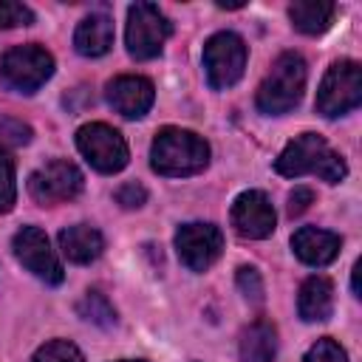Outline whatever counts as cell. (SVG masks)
I'll use <instances>...</instances> for the list:
<instances>
[{
    "label": "cell",
    "instance_id": "cell-1",
    "mask_svg": "<svg viewBox=\"0 0 362 362\" xmlns=\"http://www.w3.org/2000/svg\"><path fill=\"white\" fill-rule=\"evenodd\" d=\"M274 170L286 178L297 175H317L325 184H339L348 175V167L337 150L320 133H300L294 136L274 161Z\"/></svg>",
    "mask_w": 362,
    "mask_h": 362
},
{
    "label": "cell",
    "instance_id": "cell-2",
    "mask_svg": "<svg viewBox=\"0 0 362 362\" xmlns=\"http://www.w3.org/2000/svg\"><path fill=\"white\" fill-rule=\"evenodd\" d=\"M150 164L158 175H195L209 164V144L192 130L161 127L150 147Z\"/></svg>",
    "mask_w": 362,
    "mask_h": 362
},
{
    "label": "cell",
    "instance_id": "cell-3",
    "mask_svg": "<svg viewBox=\"0 0 362 362\" xmlns=\"http://www.w3.org/2000/svg\"><path fill=\"white\" fill-rule=\"evenodd\" d=\"M305 59L297 51H286L280 54L269 74L263 76L260 88H257V110L266 116H283L288 113L305 90Z\"/></svg>",
    "mask_w": 362,
    "mask_h": 362
},
{
    "label": "cell",
    "instance_id": "cell-4",
    "mask_svg": "<svg viewBox=\"0 0 362 362\" xmlns=\"http://www.w3.org/2000/svg\"><path fill=\"white\" fill-rule=\"evenodd\" d=\"M54 74V57L42 45H17L8 48L0 59V82L14 93L40 90Z\"/></svg>",
    "mask_w": 362,
    "mask_h": 362
},
{
    "label": "cell",
    "instance_id": "cell-5",
    "mask_svg": "<svg viewBox=\"0 0 362 362\" xmlns=\"http://www.w3.org/2000/svg\"><path fill=\"white\" fill-rule=\"evenodd\" d=\"M362 102V68L354 59H337L317 90V113L325 119H337L351 113Z\"/></svg>",
    "mask_w": 362,
    "mask_h": 362
},
{
    "label": "cell",
    "instance_id": "cell-6",
    "mask_svg": "<svg viewBox=\"0 0 362 362\" xmlns=\"http://www.w3.org/2000/svg\"><path fill=\"white\" fill-rule=\"evenodd\" d=\"M246 42L235 31H218L204 45V74L212 90L232 88L246 68Z\"/></svg>",
    "mask_w": 362,
    "mask_h": 362
},
{
    "label": "cell",
    "instance_id": "cell-7",
    "mask_svg": "<svg viewBox=\"0 0 362 362\" xmlns=\"http://www.w3.org/2000/svg\"><path fill=\"white\" fill-rule=\"evenodd\" d=\"M170 34H173V23L164 17V11L158 6H153V3H133L127 8L124 42H127L130 57H136V59L158 57Z\"/></svg>",
    "mask_w": 362,
    "mask_h": 362
},
{
    "label": "cell",
    "instance_id": "cell-8",
    "mask_svg": "<svg viewBox=\"0 0 362 362\" xmlns=\"http://www.w3.org/2000/svg\"><path fill=\"white\" fill-rule=\"evenodd\" d=\"M76 147L85 156V161L99 173H119L130 158L124 136L105 122L82 124L76 130Z\"/></svg>",
    "mask_w": 362,
    "mask_h": 362
},
{
    "label": "cell",
    "instance_id": "cell-9",
    "mask_svg": "<svg viewBox=\"0 0 362 362\" xmlns=\"http://www.w3.org/2000/svg\"><path fill=\"white\" fill-rule=\"evenodd\" d=\"M82 184H85V178L76 164H71L65 158H54L28 175V195L40 206H57V204L76 198L82 192Z\"/></svg>",
    "mask_w": 362,
    "mask_h": 362
},
{
    "label": "cell",
    "instance_id": "cell-10",
    "mask_svg": "<svg viewBox=\"0 0 362 362\" xmlns=\"http://www.w3.org/2000/svg\"><path fill=\"white\" fill-rule=\"evenodd\" d=\"M11 249H14V257L40 280L51 283V286H59L65 272H62V263L57 257V252L51 249L48 243V235L37 226H23L14 240H11Z\"/></svg>",
    "mask_w": 362,
    "mask_h": 362
},
{
    "label": "cell",
    "instance_id": "cell-11",
    "mask_svg": "<svg viewBox=\"0 0 362 362\" xmlns=\"http://www.w3.org/2000/svg\"><path fill=\"white\" fill-rule=\"evenodd\" d=\"M221 249H223V235L215 223L192 221L175 232V252L189 272H206L221 257Z\"/></svg>",
    "mask_w": 362,
    "mask_h": 362
},
{
    "label": "cell",
    "instance_id": "cell-12",
    "mask_svg": "<svg viewBox=\"0 0 362 362\" xmlns=\"http://www.w3.org/2000/svg\"><path fill=\"white\" fill-rule=\"evenodd\" d=\"M274 223H277V215H274V206L272 201L266 198V192L260 189H246L235 198L232 204V226L240 238H249V240H263L274 232Z\"/></svg>",
    "mask_w": 362,
    "mask_h": 362
},
{
    "label": "cell",
    "instance_id": "cell-13",
    "mask_svg": "<svg viewBox=\"0 0 362 362\" xmlns=\"http://www.w3.org/2000/svg\"><path fill=\"white\" fill-rule=\"evenodd\" d=\"M107 102L116 113H122L124 119H141L150 107H153V99H156V88L150 79L144 76H116L107 82Z\"/></svg>",
    "mask_w": 362,
    "mask_h": 362
},
{
    "label": "cell",
    "instance_id": "cell-14",
    "mask_svg": "<svg viewBox=\"0 0 362 362\" xmlns=\"http://www.w3.org/2000/svg\"><path fill=\"white\" fill-rule=\"evenodd\" d=\"M339 246H342L339 235L317 226H303L291 238V249L305 266H328L339 255Z\"/></svg>",
    "mask_w": 362,
    "mask_h": 362
},
{
    "label": "cell",
    "instance_id": "cell-15",
    "mask_svg": "<svg viewBox=\"0 0 362 362\" xmlns=\"http://www.w3.org/2000/svg\"><path fill=\"white\" fill-rule=\"evenodd\" d=\"M297 311L305 322H322L334 311V283L322 274H311L297 294Z\"/></svg>",
    "mask_w": 362,
    "mask_h": 362
},
{
    "label": "cell",
    "instance_id": "cell-16",
    "mask_svg": "<svg viewBox=\"0 0 362 362\" xmlns=\"http://www.w3.org/2000/svg\"><path fill=\"white\" fill-rule=\"evenodd\" d=\"M110 45H113V23L107 14L93 11L79 20L74 31V48L82 57H102L110 51Z\"/></svg>",
    "mask_w": 362,
    "mask_h": 362
},
{
    "label": "cell",
    "instance_id": "cell-17",
    "mask_svg": "<svg viewBox=\"0 0 362 362\" xmlns=\"http://www.w3.org/2000/svg\"><path fill=\"white\" fill-rule=\"evenodd\" d=\"M59 249L62 255L71 260V263H93L102 249H105V238L96 226H88V223H76V226H68L59 232Z\"/></svg>",
    "mask_w": 362,
    "mask_h": 362
},
{
    "label": "cell",
    "instance_id": "cell-18",
    "mask_svg": "<svg viewBox=\"0 0 362 362\" xmlns=\"http://www.w3.org/2000/svg\"><path fill=\"white\" fill-rule=\"evenodd\" d=\"M277 356V328L269 320H257L240 334L243 362H274Z\"/></svg>",
    "mask_w": 362,
    "mask_h": 362
},
{
    "label": "cell",
    "instance_id": "cell-19",
    "mask_svg": "<svg viewBox=\"0 0 362 362\" xmlns=\"http://www.w3.org/2000/svg\"><path fill=\"white\" fill-rule=\"evenodd\" d=\"M337 14V6L331 0H297L288 6V17L297 31L303 34H322Z\"/></svg>",
    "mask_w": 362,
    "mask_h": 362
},
{
    "label": "cell",
    "instance_id": "cell-20",
    "mask_svg": "<svg viewBox=\"0 0 362 362\" xmlns=\"http://www.w3.org/2000/svg\"><path fill=\"white\" fill-rule=\"evenodd\" d=\"M76 311H79L82 320H88V322H93V325H102V328H110V325L116 322L113 305H110L107 297L99 294V291H88V294L76 303Z\"/></svg>",
    "mask_w": 362,
    "mask_h": 362
},
{
    "label": "cell",
    "instance_id": "cell-21",
    "mask_svg": "<svg viewBox=\"0 0 362 362\" xmlns=\"http://www.w3.org/2000/svg\"><path fill=\"white\" fill-rule=\"evenodd\" d=\"M31 362H85L82 351L68 339H51L40 345L31 356Z\"/></svg>",
    "mask_w": 362,
    "mask_h": 362
},
{
    "label": "cell",
    "instance_id": "cell-22",
    "mask_svg": "<svg viewBox=\"0 0 362 362\" xmlns=\"http://www.w3.org/2000/svg\"><path fill=\"white\" fill-rule=\"evenodd\" d=\"M14 161L6 150H0V212H11L17 201V184H14Z\"/></svg>",
    "mask_w": 362,
    "mask_h": 362
},
{
    "label": "cell",
    "instance_id": "cell-23",
    "mask_svg": "<svg viewBox=\"0 0 362 362\" xmlns=\"http://www.w3.org/2000/svg\"><path fill=\"white\" fill-rule=\"evenodd\" d=\"M34 11L23 3L14 0H0V28H17V25H31Z\"/></svg>",
    "mask_w": 362,
    "mask_h": 362
},
{
    "label": "cell",
    "instance_id": "cell-24",
    "mask_svg": "<svg viewBox=\"0 0 362 362\" xmlns=\"http://www.w3.org/2000/svg\"><path fill=\"white\" fill-rule=\"evenodd\" d=\"M303 362H348V356L339 348V342H334L331 337H322V339H317L305 351V359Z\"/></svg>",
    "mask_w": 362,
    "mask_h": 362
},
{
    "label": "cell",
    "instance_id": "cell-25",
    "mask_svg": "<svg viewBox=\"0 0 362 362\" xmlns=\"http://www.w3.org/2000/svg\"><path fill=\"white\" fill-rule=\"evenodd\" d=\"M238 288L246 300L252 303H260L263 300V277L255 266H240L238 269Z\"/></svg>",
    "mask_w": 362,
    "mask_h": 362
},
{
    "label": "cell",
    "instance_id": "cell-26",
    "mask_svg": "<svg viewBox=\"0 0 362 362\" xmlns=\"http://www.w3.org/2000/svg\"><path fill=\"white\" fill-rule=\"evenodd\" d=\"M0 136L8 144H28L34 133H31V127L25 122H20L14 116H0Z\"/></svg>",
    "mask_w": 362,
    "mask_h": 362
},
{
    "label": "cell",
    "instance_id": "cell-27",
    "mask_svg": "<svg viewBox=\"0 0 362 362\" xmlns=\"http://www.w3.org/2000/svg\"><path fill=\"white\" fill-rule=\"evenodd\" d=\"M144 201H147V189L136 181H127L116 189V204H122L124 209H139Z\"/></svg>",
    "mask_w": 362,
    "mask_h": 362
},
{
    "label": "cell",
    "instance_id": "cell-28",
    "mask_svg": "<svg viewBox=\"0 0 362 362\" xmlns=\"http://www.w3.org/2000/svg\"><path fill=\"white\" fill-rule=\"evenodd\" d=\"M314 204V192L308 189V187H294L291 192H288V215L294 218V215H303L308 206Z\"/></svg>",
    "mask_w": 362,
    "mask_h": 362
},
{
    "label": "cell",
    "instance_id": "cell-29",
    "mask_svg": "<svg viewBox=\"0 0 362 362\" xmlns=\"http://www.w3.org/2000/svg\"><path fill=\"white\" fill-rule=\"evenodd\" d=\"M359 269H362V263L356 260V263H354V274H351V288H354V297H359Z\"/></svg>",
    "mask_w": 362,
    "mask_h": 362
},
{
    "label": "cell",
    "instance_id": "cell-30",
    "mask_svg": "<svg viewBox=\"0 0 362 362\" xmlns=\"http://www.w3.org/2000/svg\"><path fill=\"white\" fill-rule=\"evenodd\" d=\"M122 362H144V359H122Z\"/></svg>",
    "mask_w": 362,
    "mask_h": 362
}]
</instances>
